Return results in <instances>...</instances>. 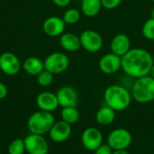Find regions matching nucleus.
<instances>
[{
  "instance_id": "1",
  "label": "nucleus",
  "mask_w": 154,
  "mask_h": 154,
  "mask_svg": "<svg viewBox=\"0 0 154 154\" xmlns=\"http://www.w3.org/2000/svg\"><path fill=\"white\" fill-rule=\"evenodd\" d=\"M153 64L152 54L144 48H132L122 57V70L134 79L149 75Z\"/></svg>"
},
{
  "instance_id": "2",
  "label": "nucleus",
  "mask_w": 154,
  "mask_h": 154,
  "mask_svg": "<svg viewBox=\"0 0 154 154\" xmlns=\"http://www.w3.org/2000/svg\"><path fill=\"white\" fill-rule=\"evenodd\" d=\"M133 100L131 90L121 84H113L108 86L104 91L105 105L114 109L116 112H121L129 107Z\"/></svg>"
},
{
  "instance_id": "3",
  "label": "nucleus",
  "mask_w": 154,
  "mask_h": 154,
  "mask_svg": "<svg viewBox=\"0 0 154 154\" xmlns=\"http://www.w3.org/2000/svg\"><path fill=\"white\" fill-rule=\"evenodd\" d=\"M133 99L140 104L154 101V79L150 75L134 79L131 88Z\"/></svg>"
},
{
  "instance_id": "4",
  "label": "nucleus",
  "mask_w": 154,
  "mask_h": 154,
  "mask_svg": "<svg viewBox=\"0 0 154 154\" xmlns=\"http://www.w3.org/2000/svg\"><path fill=\"white\" fill-rule=\"evenodd\" d=\"M54 123L55 118L51 112L40 110L29 117L27 125L31 134L43 135L50 132Z\"/></svg>"
},
{
  "instance_id": "5",
  "label": "nucleus",
  "mask_w": 154,
  "mask_h": 154,
  "mask_svg": "<svg viewBox=\"0 0 154 154\" xmlns=\"http://www.w3.org/2000/svg\"><path fill=\"white\" fill-rule=\"evenodd\" d=\"M43 62L44 69L53 75H59L65 72L70 64L69 56L61 51H54L50 53L45 58Z\"/></svg>"
},
{
  "instance_id": "6",
  "label": "nucleus",
  "mask_w": 154,
  "mask_h": 154,
  "mask_svg": "<svg viewBox=\"0 0 154 154\" xmlns=\"http://www.w3.org/2000/svg\"><path fill=\"white\" fill-rule=\"evenodd\" d=\"M79 40L81 48L89 53L98 52L104 45V39L102 35L93 29L84 30L79 34Z\"/></svg>"
},
{
  "instance_id": "7",
  "label": "nucleus",
  "mask_w": 154,
  "mask_h": 154,
  "mask_svg": "<svg viewBox=\"0 0 154 154\" xmlns=\"http://www.w3.org/2000/svg\"><path fill=\"white\" fill-rule=\"evenodd\" d=\"M133 143L132 134L125 128L114 129L107 136L106 143L114 150H127Z\"/></svg>"
},
{
  "instance_id": "8",
  "label": "nucleus",
  "mask_w": 154,
  "mask_h": 154,
  "mask_svg": "<svg viewBox=\"0 0 154 154\" xmlns=\"http://www.w3.org/2000/svg\"><path fill=\"white\" fill-rule=\"evenodd\" d=\"M103 134L97 127H88L81 134V143L83 147L89 152H95L103 144Z\"/></svg>"
},
{
  "instance_id": "9",
  "label": "nucleus",
  "mask_w": 154,
  "mask_h": 154,
  "mask_svg": "<svg viewBox=\"0 0 154 154\" xmlns=\"http://www.w3.org/2000/svg\"><path fill=\"white\" fill-rule=\"evenodd\" d=\"M22 64L19 58L11 51H5L0 55V70L7 76H14L21 70Z\"/></svg>"
},
{
  "instance_id": "10",
  "label": "nucleus",
  "mask_w": 154,
  "mask_h": 154,
  "mask_svg": "<svg viewBox=\"0 0 154 154\" xmlns=\"http://www.w3.org/2000/svg\"><path fill=\"white\" fill-rule=\"evenodd\" d=\"M98 68L106 75H114L122 69V57L113 52L106 53L100 58Z\"/></svg>"
},
{
  "instance_id": "11",
  "label": "nucleus",
  "mask_w": 154,
  "mask_h": 154,
  "mask_svg": "<svg viewBox=\"0 0 154 154\" xmlns=\"http://www.w3.org/2000/svg\"><path fill=\"white\" fill-rule=\"evenodd\" d=\"M25 151L28 154H48L49 144L43 135L31 134L24 138Z\"/></svg>"
},
{
  "instance_id": "12",
  "label": "nucleus",
  "mask_w": 154,
  "mask_h": 154,
  "mask_svg": "<svg viewBox=\"0 0 154 154\" xmlns=\"http://www.w3.org/2000/svg\"><path fill=\"white\" fill-rule=\"evenodd\" d=\"M66 25L62 17L51 15L46 18L42 23V31L46 35L54 38L64 33Z\"/></svg>"
},
{
  "instance_id": "13",
  "label": "nucleus",
  "mask_w": 154,
  "mask_h": 154,
  "mask_svg": "<svg viewBox=\"0 0 154 154\" xmlns=\"http://www.w3.org/2000/svg\"><path fill=\"white\" fill-rule=\"evenodd\" d=\"M59 106L61 107L77 106L79 103L78 91L71 86H62L55 93Z\"/></svg>"
},
{
  "instance_id": "14",
  "label": "nucleus",
  "mask_w": 154,
  "mask_h": 154,
  "mask_svg": "<svg viewBox=\"0 0 154 154\" xmlns=\"http://www.w3.org/2000/svg\"><path fill=\"white\" fill-rule=\"evenodd\" d=\"M49 133H50V137L51 141H53L54 143H64L71 135V133H72L71 125L62 120L55 122Z\"/></svg>"
},
{
  "instance_id": "15",
  "label": "nucleus",
  "mask_w": 154,
  "mask_h": 154,
  "mask_svg": "<svg viewBox=\"0 0 154 154\" xmlns=\"http://www.w3.org/2000/svg\"><path fill=\"white\" fill-rule=\"evenodd\" d=\"M131 40L129 36L125 33H117L116 34L110 42V51L111 52L123 57L126 52L131 49Z\"/></svg>"
},
{
  "instance_id": "16",
  "label": "nucleus",
  "mask_w": 154,
  "mask_h": 154,
  "mask_svg": "<svg viewBox=\"0 0 154 154\" xmlns=\"http://www.w3.org/2000/svg\"><path fill=\"white\" fill-rule=\"evenodd\" d=\"M36 104L40 110L51 113L60 106L56 94L50 91L41 92L36 97Z\"/></svg>"
},
{
  "instance_id": "17",
  "label": "nucleus",
  "mask_w": 154,
  "mask_h": 154,
  "mask_svg": "<svg viewBox=\"0 0 154 154\" xmlns=\"http://www.w3.org/2000/svg\"><path fill=\"white\" fill-rule=\"evenodd\" d=\"M60 45L68 52L78 51L81 48L79 35L73 32H64L60 36Z\"/></svg>"
},
{
  "instance_id": "18",
  "label": "nucleus",
  "mask_w": 154,
  "mask_h": 154,
  "mask_svg": "<svg viewBox=\"0 0 154 154\" xmlns=\"http://www.w3.org/2000/svg\"><path fill=\"white\" fill-rule=\"evenodd\" d=\"M22 68L26 74L37 76L44 69V62L38 57L31 56L23 60Z\"/></svg>"
},
{
  "instance_id": "19",
  "label": "nucleus",
  "mask_w": 154,
  "mask_h": 154,
  "mask_svg": "<svg viewBox=\"0 0 154 154\" xmlns=\"http://www.w3.org/2000/svg\"><path fill=\"white\" fill-rule=\"evenodd\" d=\"M102 8L101 0H82L80 2V12L88 18L96 17Z\"/></svg>"
},
{
  "instance_id": "20",
  "label": "nucleus",
  "mask_w": 154,
  "mask_h": 154,
  "mask_svg": "<svg viewBox=\"0 0 154 154\" xmlns=\"http://www.w3.org/2000/svg\"><path fill=\"white\" fill-rule=\"evenodd\" d=\"M116 111L106 105L101 106L96 113V121L99 125L108 126L112 125L116 119Z\"/></svg>"
},
{
  "instance_id": "21",
  "label": "nucleus",
  "mask_w": 154,
  "mask_h": 154,
  "mask_svg": "<svg viewBox=\"0 0 154 154\" xmlns=\"http://www.w3.org/2000/svg\"><path fill=\"white\" fill-rule=\"evenodd\" d=\"M60 116L62 121L69 125H74L79 120L80 115L77 106H68V107H62V110L60 112Z\"/></svg>"
},
{
  "instance_id": "22",
  "label": "nucleus",
  "mask_w": 154,
  "mask_h": 154,
  "mask_svg": "<svg viewBox=\"0 0 154 154\" xmlns=\"http://www.w3.org/2000/svg\"><path fill=\"white\" fill-rule=\"evenodd\" d=\"M81 14H82L81 12L77 8H68L64 12L62 15V19L66 24L73 25L79 22L81 18Z\"/></svg>"
},
{
  "instance_id": "23",
  "label": "nucleus",
  "mask_w": 154,
  "mask_h": 154,
  "mask_svg": "<svg viewBox=\"0 0 154 154\" xmlns=\"http://www.w3.org/2000/svg\"><path fill=\"white\" fill-rule=\"evenodd\" d=\"M142 34L147 41H154V18L147 19L142 28Z\"/></svg>"
},
{
  "instance_id": "24",
  "label": "nucleus",
  "mask_w": 154,
  "mask_h": 154,
  "mask_svg": "<svg viewBox=\"0 0 154 154\" xmlns=\"http://www.w3.org/2000/svg\"><path fill=\"white\" fill-rule=\"evenodd\" d=\"M25 151V143L24 139H15L11 142L8 146V153L9 154H23Z\"/></svg>"
},
{
  "instance_id": "25",
  "label": "nucleus",
  "mask_w": 154,
  "mask_h": 154,
  "mask_svg": "<svg viewBox=\"0 0 154 154\" xmlns=\"http://www.w3.org/2000/svg\"><path fill=\"white\" fill-rule=\"evenodd\" d=\"M53 74L49 72L46 69H43L40 74H38L37 77V82L38 84L42 88H47L51 86L53 82Z\"/></svg>"
},
{
  "instance_id": "26",
  "label": "nucleus",
  "mask_w": 154,
  "mask_h": 154,
  "mask_svg": "<svg viewBox=\"0 0 154 154\" xmlns=\"http://www.w3.org/2000/svg\"><path fill=\"white\" fill-rule=\"evenodd\" d=\"M123 0H101L103 8L106 9V10H113L117 8Z\"/></svg>"
},
{
  "instance_id": "27",
  "label": "nucleus",
  "mask_w": 154,
  "mask_h": 154,
  "mask_svg": "<svg viewBox=\"0 0 154 154\" xmlns=\"http://www.w3.org/2000/svg\"><path fill=\"white\" fill-rule=\"evenodd\" d=\"M113 152L114 150L107 143H103L94 152V154H113Z\"/></svg>"
},
{
  "instance_id": "28",
  "label": "nucleus",
  "mask_w": 154,
  "mask_h": 154,
  "mask_svg": "<svg viewBox=\"0 0 154 154\" xmlns=\"http://www.w3.org/2000/svg\"><path fill=\"white\" fill-rule=\"evenodd\" d=\"M58 7H67L72 0H51Z\"/></svg>"
},
{
  "instance_id": "29",
  "label": "nucleus",
  "mask_w": 154,
  "mask_h": 154,
  "mask_svg": "<svg viewBox=\"0 0 154 154\" xmlns=\"http://www.w3.org/2000/svg\"><path fill=\"white\" fill-rule=\"evenodd\" d=\"M7 93H8V90H7L6 86L4 83L0 82V100L4 99L7 96Z\"/></svg>"
},
{
  "instance_id": "30",
  "label": "nucleus",
  "mask_w": 154,
  "mask_h": 154,
  "mask_svg": "<svg viewBox=\"0 0 154 154\" xmlns=\"http://www.w3.org/2000/svg\"><path fill=\"white\" fill-rule=\"evenodd\" d=\"M113 154H130L127 150H116L113 152Z\"/></svg>"
},
{
  "instance_id": "31",
  "label": "nucleus",
  "mask_w": 154,
  "mask_h": 154,
  "mask_svg": "<svg viewBox=\"0 0 154 154\" xmlns=\"http://www.w3.org/2000/svg\"><path fill=\"white\" fill-rule=\"evenodd\" d=\"M151 77H152L154 79V64L152 65V69H151V71H150V74H149Z\"/></svg>"
},
{
  "instance_id": "32",
  "label": "nucleus",
  "mask_w": 154,
  "mask_h": 154,
  "mask_svg": "<svg viewBox=\"0 0 154 154\" xmlns=\"http://www.w3.org/2000/svg\"><path fill=\"white\" fill-rule=\"evenodd\" d=\"M151 17L154 18V6L152 8V10H151Z\"/></svg>"
},
{
  "instance_id": "33",
  "label": "nucleus",
  "mask_w": 154,
  "mask_h": 154,
  "mask_svg": "<svg viewBox=\"0 0 154 154\" xmlns=\"http://www.w3.org/2000/svg\"><path fill=\"white\" fill-rule=\"evenodd\" d=\"M76 1H79V2H81L82 0H76Z\"/></svg>"
},
{
  "instance_id": "34",
  "label": "nucleus",
  "mask_w": 154,
  "mask_h": 154,
  "mask_svg": "<svg viewBox=\"0 0 154 154\" xmlns=\"http://www.w3.org/2000/svg\"><path fill=\"white\" fill-rule=\"evenodd\" d=\"M0 79H1V70H0Z\"/></svg>"
},
{
  "instance_id": "35",
  "label": "nucleus",
  "mask_w": 154,
  "mask_h": 154,
  "mask_svg": "<svg viewBox=\"0 0 154 154\" xmlns=\"http://www.w3.org/2000/svg\"><path fill=\"white\" fill-rule=\"evenodd\" d=\"M151 1H152V2H153V3H154V0H151Z\"/></svg>"
},
{
  "instance_id": "36",
  "label": "nucleus",
  "mask_w": 154,
  "mask_h": 154,
  "mask_svg": "<svg viewBox=\"0 0 154 154\" xmlns=\"http://www.w3.org/2000/svg\"><path fill=\"white\" fill-rule=\"evenodd\" d=\"M42 1H46V0H42Z\"/></svg>"
}]
</instances>
